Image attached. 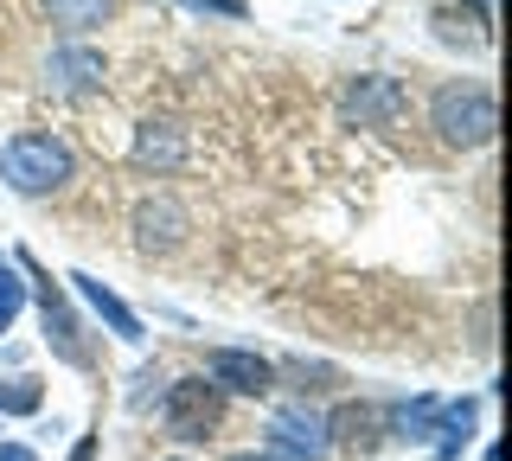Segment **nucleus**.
<instances>
[{
    "label": "nucleus",
    "mask_w": 512,
    "mask_h": 461,
    "mask_svg": "<svg viewBox=\"0 0 512 461\" xmlns=\"http://www.w3.org/2000/svg\"><path fill=\"white\" fill-rule=\"evenodd\" d=\"M0 180L20 199H52L77 180V154H71V141L52 135V129H20V135L0 141Z\"/></svg>",
    "instance_id": "1"
},
{
    "label": "nucleus",
    "mask_w": 512,
    "mask_h": 461,
    "mask_svg": "<svg viewBox=\"0 0 512 461\" xmlns=\"http://www.w3.org/2000/svg\"><path fill=\"white\" fill-rule=\"evenodd\" d=\"M429 129H436L448 148H487L500 135V103L480 77H448V84L429 97Z\"/></svg>",
    "instance_id": "2"
},
{
    "label": "nucleus",
    "mask_w": 512,
    "mask_h": 461,
    "mask_svg": "<svg viewBox=\"0 0 512 461\" xmlns=\"http://www.w3.org/2000/svg\"><path fill=\"white\" fill-rule=\"evenodd\" d=\"M224 423V391L212 378H173L167 397H160V429L173 442H212V429Z\"/></svg>",
    "instance_id": "3"
},
{
    "label": "nucleus",
    "mask_w": 512,
    "mask_h": 461,
    "mask_svg": "<svg viewBox=\"0 0 512 461\" xmlns=\"http://www.w3.org/2000/svg\"><path fill=\"white\" fill-rule=\"evenodd\" d=\"M404 109H410V90L384 71H359V77H346V90H340V116L352 129H391Z\"/></svg>",
    "instance_id": "4"
},
{
    "label": "nucleus",
    "mask_w": 512,
    "mask_h": 461,
    "mask_svg": "<svg viewBox=\"0 0 512 461\" xmlns=\"http://www.w3.org/2000/svg\"><path fill=\"white\" fill-rule=\"evenodd\" d=\"M263 436H269V455H282V461H327V449H333L327 417L308 404H282Z\"/></svg>",
    "instance_id": "5"
},
{
    "label": "nucleus",
    "mask_w": 512,
    "mask_h": 461,
    "mask_svg": "<svg viewBox=\"0 0 512 461\" xmlns=\"http://www.w3.org/2000/svg\"><path fill=\"white\" fill-rule=\"evenodd\" d=\"M20 269H32V282H39V321H45V340H52V353L64 359V365H77V372H90V346H84V327L71 321V308L58 301V282L52 276H39V263L32 257H13Z\"/></svg>",
    "instance_id": "6"
},
{
    "label": "nucleus",
    "mask_w": 512,
    "mask_h": 461,
    "mask_svg": "<svg viewBox=\"0 0 512 461\" xmlns=\"http://www.w3.org/2000/svg\"><path fill=\"white\" fill-rule=\"evenodd\" d=\"M103 77H109V58L84 39H64L58 52L45 58V90H52V97H90V90H103Z\"/></svg>",
    "instance_id": "7"
},
{
    "label": "nucleus",
    "mask_w": 512,
    "mask_h": 461,
    "mask_svg": "<svg viewBox=\"0 0 512 461\" xmlns=\"http://www.w3.org/2000/svg\"><path fill=\"white\" fill-rule=\"evenodd\" d=\"M205 378H212L218 391H237V397H269L276 391V365L244 353V346H212V353H205Z\"/></svg>",
    "instance_id": "8"
},
{
    "label": "nucleus",
    "mask_w": 512,
    "mask_h": 461,
    "mask_svg": "<svg viewBox=\"0 0 512 461\" xmlns=\"http://www.w3.org/2000/svg\"><path fill=\"white\" fill-rule=\"evenodd\" d=\"M429 26H436V39L455 45V52H487L493 45L487 0H436V7H429Z\"/></svg>",
    "instance_id": "9"
},
{
    "label": "nucleus",
    "mask_w": 512,
    "mask_h": 461,
    "mask_svg": "<svg viewBox=\"0 0 512 461\" xmlns=\"http://www.w3.org/2000/svg\"><path fill=\"white\" fill-rule=\"evenodd\" d=\"M64 282H71V289L90 301V314H96V321H103L109 333H116L122 346H141V340H148V333H141V314L128 308V301H122L116 289H109V282H96L90 269H71V276H64Z\"/></svg>",
    "instance_id": "10"
},
{
    "label": "nucleus",
    "mask_w": 512,
    "mask_h": 461,
    "mask_svg": "<svg viewBox=\"0 0 512 461\" xmlns=\"http://www.w3.org/2000/svg\"><path fill=\"white\" fill-rule=\"evenodd\" d=\"M186 231H192V218H186V205L180 199H141L135 205V244L141 250H173V244H186Z\"/></svg>",
    "instance_id": "11"
},
{
    "label": "nucleus",
    "mask_w": 512,
    "mask_h": 461,
    "mask_svg": "<svg viewBox=\"0 0 512 461\" xmlns=\"http://www.w3.org/2000/svg\"><path fill=\"white\" fill-rule=\"evenodd\" d=\"M135 161L154 173H180L186 167V135L180 122H141L135 129Z\"/></svg>",
    "instance_id": "12"
},
{
    "label": "nucleus",
    "mask_w": 512,
    "mask_h": 461,
    "mask_svg": "<svg viewBox=\"0 0 512 461\" xmlns=\"http://www.w3.org/2000/svg\"><path fill=\"white\" fill-rule=\"evenodd\" d=\"M109 13H116V0H45V20H52L64 39H84L96 26H109Z\"/></svg>",
    "instance_id": "13"
},
{
    "label": "nucleus",
    "mask_w": 512,
    "mask_h": 461,
    "mask_svg": "<svg viewBox=\"0 0 512 461\" xmlns=\"http://www.w3.org/2000/svg\"><path fill=\"white\" fill-rule=\"evenodd\" d=\"M384 423H391V436H404V442H429L436 423H442V397H404V404L384 410Z\"/></svg>",
    "instance_id": "14"
},
{
    "label": "nucleus",
    "mask_w": 512,
    "mask_h": 461,
    "mask_svg": "<svg viewBox=\"0 0 512 461\" xmlns=\"http://www.w3.org/2000/svg\"><path fill=\"white\" fill-rule=\"evenodd\" d=\"M378 423H384V410H372V404H346L340 417H327V436H340V442H378Z\"/></svg>",
    "instance_id": "15"
},
{
    "label": "nucleus",
    "mask_w": 512,
    "mask_h": 461,
    "mask_svg": "<svg viewBox=\"0 0 512 461\" xmlns=\"http://www.w3.org/2000/svg\"><path fill=\"white\" fill-rule=\"evenodd\" d=\"M39 404H45L39 378H0V417H32Z\"/></svg>",
    "instance_id": "16"
},
{
    "label": "nucleus",
    "mask_w": 512,
    "mask_h": 461,
    "mask_svg": "<svg viewBox=\"0 0 512 461\" xmlns=\"http://www.w3.org/2000/svg\"><path fill=\"white\" fill-rule=\"evenodd\" d=\"M20 308H26V282H20V263H7V257H0V333H7L13 321H20Z\"/></svg>",
    "instance_id": "17"
},
{
    "label": "nucleus",
    "mask_w": 512,
    "mask_h": 461,
    "mask_svg": "<svg viewBox=\"0 0 512 461\" xmlns=\"http://www.w3.org/2000/svg\"><path fill=\"white\" fill-rule=\"evenodd\" d=\"M192 13H218V20H250V0H180Z\"/></svg>",
    "instance_id": "18"
},
{
    "label": "nucleus",
    "mask_w": 512,
    "mask_h": 461,
    "mask_svg": "<svg viewBox=\"0 0 512 461\" xmlns=\"http://www.w3.org/2000/svg\"><path fill=\"white\" fill-rule=\"evenodd\" d=\"M0 461H39V455H32L26 442H7V449H0Z\"/></svg>",
    "instance_id": "19"
},
{
    "label": "nucleus",
    "mask_w": 512,
    "mask_h": 461,
    "mask_svg": "<svg viewBox=\"0 0 512 461\" xmlns=\"http://www.w3.org/2000/svg\"><path fill=\"white\" fill-rule=\"evenodd\" d=\"M64 461H96V436H84V442H77V449L64 455Z\"/></svg>",
    "instance_id": "20"
},
{
    "label": "nucleus",
    "mask_w": 512,
    "mask_h": 461,
    "mask_svg": "<svg viewBox=\"0 0 512 461\" xmlns=\"http://www.w3.org/2000/svg\"><path fill=\"white\" fill-rule=\"evenodd\" d=\"M231 461H282V455H269V449H244V455H231Z\"/></svg>",
    "instance_id": "21"
},
{
    "label": "nucleus",
    "mask_w": 512,
    "mask_h": 461,
    "mask_svg": "<svg viewBox=\"0 0 512 461\" xmlns=\"http://www.w3.org/2000/svg\"><path fill=\"white\" fill-rule=\"evenodd\" d=\"M173 461H186V455H173Z\"/></svg>",
    "instance_id": "22"
}]
</instances>
